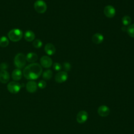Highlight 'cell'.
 <instances>
[{
  "label": "cell",
  "mask_w": 134,
  "mask_h": 134,
  "mask_svg": "<svg viewBox=\"0 0 134 134\" xmlns=\"http://www.w3.org/2000/svg\"><path fill=\"white\" fill-rule=\"evenodd\" d=\"M63 69H64V70H65V72L70 71V70L71 69V65L70 63H69V62L63 63Z\"/></svg>",
  "instance_id": "24"
},
{
  "label": "cell",
  "mask_w": 134,
  "mask_h": 134,
  "mask_svg": "<svg viewBox=\"0 0 134 134\" xmlns=\"http://www.w3.org/2000/svg\"><path fill=\"white\" fill-rule=\"evenodd\" d=\"M104 13L107 17L111 18L115 16L116 14V10L113 6L107 5L104 9Z\"/></svg>",
  "instance_id": "9"
},
{
  "label": "cell",
  "mask_w": 134,
  "mask_h": 134,
  "mask_svg": "<svg viewBox=\"0 0 134 134\" xmlns=\"http://www.w3.org/2000/svg\"><path fill=\"white\" fill-rule=\"evenodd\" d=\"M53 68L54 70L59 71H60L61 70L62 66H61L60 63H58V62H55L53 64Z\"/></svg>",
  "instance_id": "25"
},
{
  "label": "cell",
  "mask_w": 134,
  "mask_h": 134,
  "mask_svg": "<svg viewBox=\"0 0 134 134\" xmlns=\"http://www.w3.org/2000/svg\"><path fill=\"white\" fill-rule=\"evenodd\" d=\"M44 51L49 55H52L55 52V48L51 43H48L45 45Z\"/></svg>",
  "instance_id": "14"
},
{
  "label": "cell",
  "mask_w": 134,
  "mask_h": 134,
  "mask_svg": "<svg viewBox=\"0 0 134 134\" xmlns=\"http://www.w3.org/2000/svg\"><path fill=\"white\" fill-rule=\"evenodd\" d=\"M14 63L17 69L23 68L26 63V56L22 53H17L14 58Z\"/></svg>",
  "instance_id": "3"
},
{
  "label": "cell",
  "mask_w": 134,
  "mask_h": 134,
  "mask_svg": "<svg viewBox=\"0 0 134 134\" xmlns=\"http://www.w3.org/2000/svg\"><path fill=\"white\" fill-rule=\"evenodd\" d=\"M32 45L33 46L37 49H39L42 46V42L39 39H35L32 42Z\"/></svg>",
  "instance_id": "22"
},
{
  "label": "cell",
  "mask_w": 134,
  "mask_h": 134,
  "mask_svg": "<svg viewBox=\"0 0 134 134\" xmlns=\"http://www.w3.org/2000/svg\"><path fill=\"white\" fill-rule=\"evenodd\" d=\"M24 38L27 41H32L35 40V34L31 30H27L24 34Z\"/></svg>",
  "instance_id": "17"
},
{
  "label": "cell",
  "mask_w": 134,
  "mask_h": 134,
  "mask_svg": "<svg viewBox=\"0 0 134 134\" xmlns=\"http://www.w3.org/2000/svg\"><path fill=\"white\" fill-rule=\"evenodd\" d=\"M38 87L41 89L44 88L47 86V83L44 80H41L38 83Z\"/></svg>",
  "instance_id": "23"
},
{
  "label": "cell",
  "mask_w": 134,
  "mask_h": 134,
  "mask_svg": "<svg viewBox=\"0 0 134 134\" xmlns=\"http://www.w3.org/2000/svg\"><path fill=\"white\" fill-rule=\"evenodd\" d=\"M53 73L51 70L48 69L45 70L42 73V77L44 80H49L52 77Z\"/></svg>",
  "instance_id": "18"
},
{
  "label": "cell",
  "mask_w": 134,
  "mask_h": 134,
  "mask_svg": "<svg viewBox=\"0 0 134 134\" xmlns=\"http://www.w3.org/2000/svg\"><path fill=\"white\" fill-rule=\"evenodd\" d=\"M92 40L93 43L98 44L103 42L104 40V36L100 33H96L92 36Z\"/></svg>",
  "instance_id": "15"
},
{
  "label": "cell",
  "mask_w": 134,
  "mask_h": 134,
  "mask_svg": "<svg viewBox=\"0 0 134 134\" xmlns=\"http://www.w3.org/2000/svg\"><path fill=\"white\" fill-rule=\"evenodd\" d=\"M26 61L28 62L35 63V62L38 60V55L35 52H29L26 55Z\"/></svg>",
  "instance_id": "16"
},
{
  "label": "cell",
  "mask_w": 134,
  "mask_h": 134,
  "mask_svg": "<svg viewBox=\"0 0 134 134\" xmlns=\"http://www.w3.org/2000/svg\"><path fill=\"white\" fill-rule=\"evenodd\" d=\"M10 79V75L6 70L0 71V82L3 84L7 83Z\"/></svg>",
  "instance_id": "12"
},
{
  "label": "cell",
  "mask_w": 134,
  "mask_h": 134,
  "mask_svg": "<svg viewBox=\"0 0 134 134\" xmlns=\"http://www.w3.org/2000/svg\"><path fill=\"white\" fill-rule=\"evenodd\" d=\"M126 31L130 37L134 38V24L128 26V27H127Z\"/></svg>",
  "instance_id": "20"
},
{
  "label": "cell",
  "mask_w": 134,
  "mask_h": 134,
  "mask_svg": "<svg viewBox=\"0 0 134 134\" xmlns=\"http://www.w3.org/2000/svg\"><path fill=\"white\" fill-rule=\"evenodd\" d=\"M7 88L10 93L17 94L21 89V85L16 81H12L7 84Z\"/></svg>",
  "instance_id": "5"
},
{
  "label": "cell",
  "mask_w": 134,
  "mask_h": 134,
  "mask_svg": "<svg viewBox=\"0 0 134 134\" xmlns=\"http://www.w3.org/2000/svg\"><path fill=\"white\" fill-rule=\"evenodd\" d=\"M88 117V115L87 111L85 110H81L77 113L76 119L78 123L83 124L87 121Z\"/></svg>",
  "instance_id": "7"
},
{
  "label": "cell",
  "mask_w": 134,
  "mask_h": 134,
  "mask_svg": "<svg viewBox=\"0 0 134 134\" xmlns=\"http://www.w3.org/2000/svg\"><path fill=\"white\" fill-rule=\"evenodd\" d=\"M68 78V74L65 71H60L55 75V81L58 83H62L65 82Z\"/></svg>",
  "instance_id": "6"
},
{
  "label": "cell",
  "mask_w": 134,
  "mask_h": 134,
  "mask_svg": "<svg viewBox=\"0 0 134 134\" xmlns=\"http://www.w3.org/2000/svg\"><path fill=\"white\" fill-rule=\"evenodd\" d=\"M8 68V65L5 63H2L0 64V69L1 70H5Z\"/></svg>",
  "instance_id": "26"
},
{
  "label": "cell",
  "mask_w": 134,
  "mask_h": 134,
  "mask_svg": "<svg viewBox=\"0 0 134 134\" xmlns=\"http://www.w3.org/2000/svg\"><path fill=\"white\" fill-rule=\"evenodd\" d=\"M110 111L109 108L105 105H100L97 109L98 114L102 117L108 116L110 114Z\"/></svg>",
  "instance_id": "10"
},
{
  "label": "cell",
  "mask_w": 134,
  "mask_h": 134,
  "mask_svg": "<svg viewBox=\"0 0 134 134\" xmlns=\"http://www.w3.org/2000/svg\"><path fill=\"white\" fill-rule=\"evenodd\" d=\"M27 91L30 93H34L36 92L38 88L37 83L34 80H30L27 82L26 85Z\"/></svg>",
  "instance_id": "11"
},
{
  "label": "cell",
  "mask_w": 134,
  "mask_h": 134,
  "mask_svg": "<svg viewBox=\"0 0 134 134\" xmlns=\"http://www.w3.org/2000/svg\"><path fill=\"white\" fill-rule=\"evenodd\" d=\"M35 10L39 14H43L46 12L47 9V6L43 0L36 1L34 5Z\"/></svg>",
  "instance_id": "4"
},
{
  "label": "cell",
  "mask_w": 134,
  "mask_h": 134,
  "mask_svg": "<svg viewBox=\"0 0 134 134\" xmlns=\"http://www.w3.org/2000/svg\"><path fill=\"white\" fill-rule=\"evenodd\" d=\"M23 36V31L19 29H13L8 33L9 39L13 42H17L20 41Z\"/></svg>",
  "instance_id": "2"
},
{
  "label": "cell",
  "mask_w": 134,
  "mask_h": 134,
  "mask_svg": "<svg viewBox=\"0 0 134 134\" xmlns=\"http://www.w3.org/2000/svg\"><path fill=\"white\" fill-rule=\"evenodd\" d=\"M9 44V40L8 38L5 36L0 38V46L2 48L6 47Z\"/></svg>",
  "instance_id": "19"
},
{
  "label": "cell",
  "mask_w": 134,
  "mask_h": 134,
  "mask_svg": "<svg viewBox=\"0 0 134 134\" xmlns=\"http://www.w3.org/2000/svg\"><path fill=\"white\" fill-rule=\"evenodd\" d=\"M42 72V68L38 63H32L23 70V74L27 80H34L39 78Z\"/></svg>",
  "instance_id": "1"
},
{
  "label": "cell",
  "mask_w": 134,
  "mask_h": 134,
  "mask_svg": "<svg viewBox=\"0 0 134 134\" xmlns=\"http://www.w3.org/2000/svg\"><path fill=\"white\" fill-rule=\"evenodd\" d=\"M40 65L44 68H49L52 65V60L51 58L48 56L44 55L40 58Z\"/></svg>",
  "instance_id": "8"
},
{
  "label": "cell",
  "mask_w": 134,
  "mask_h": 134,
  "mask_svg": "<svg viewBox=\"0 0 134 134\" xmlns=\"http://www.w3.org/2000/svg\"><path fill=\"white\" fill-rule=\"evenodd\" d=\"M23 76V72L19 69H14L12 73V77L14 81H18L21 80Z\"/></svg>",
  "instance_id": "13"
},
{
  "label": "cell",
  "mask_w": 134,
  "mask_h": 134,
  "mask_svg": "<svg viewBox=\"0 0 134 134\" xmlns=\"http://www.w3.org/2000/svg\"><path fill=\"white\" fill-rule=\"evenodd\" d=\"M122 23L125 26H128L131 23V18L128 15H125L122 18Z\"/></svg>",
  "instance_id": "21"
}]
</instances>
